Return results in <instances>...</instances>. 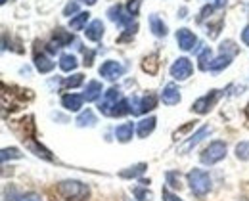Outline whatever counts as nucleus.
<instances>
[{
  "label": "nucleus",
  "instance_id": "nucleus-1",
  "mask_svg": "<svg viewBox=\"0 0 249 201\" xmlns=\"http://www.w3.org/2000/svg\"><path fill=\"white\" fill-rule=\"evenodd\" d=\"M56 190H58V194L62 196L63 200L67 201H85L90 194L89 186L79 182V180H62L56 186Z\"/></svg>",
  "mask_w": 249,
  "mask_h": 201
},
{
  "label": "nucleus",
  "instance_id": "nucleus-2",
  "mask_svg": "<svg viewBox=\"0 0 249 201\" xmlns=\"http://www.w3.org/2000/svg\"><path fill=\"white\" fill-rule=\"evenodd\" d=\"M188 184L196 198H205L211 190V176L201 168H194L188 172Z\"/></svg>",
  "mask_w": 249,
  "mask_h": 201
},
{
  "label": "nucleus",
  "instance_id": "nucleus-3",
  "mask_svg": "<svg viewBox=\"0 0 249 201\" xmlns=\"http://www.w3.org/2000/svg\"><path fill=\"white\" fill-rule=\"evenodd\" d=\"M226 157V144L220 142V140H215L211 142L203 151H201V163L203 165H215L218 161H222Z\"/></svg>",
  "mask_w": 249,
  "mask_h": 201
},
{
  "label": "nucleus",
  "instance_id": "nucleus-4",
  "mask_svg": "<svg viewBox=\"0 0 249 201\" xmlns=\"http://www.w3.org/2000/svg\"><path fill=\"white\" fill-rule=\"evenodd\" d=\"M119 98H121V90H119V86H111L107 92H104L102 100L98 101V109H100V113H104V115H111V111H113V107L117 105Z\"/></svg>",
  "mask_w": 249,
  "mask_h": 201
},
{
  "label": "nucleus",
  "instance_id": "nucleus-5",
  "mask_svg": "<svg viewBox=\"0 0 249 201\" xmlns=\"http://www.w3.org/2000/svg\"><path fill=\"white\" fill-rule=\"evenodd\" d=\"M107 17H109L113 23H117L119 27H130V25H132V19H134V16H130L128 10H124L121 4L111 6V8L107 10Z\"/></svg>",
  "mask_w": 249,
  "mask_h": 201
},
{
  "label": "nucleus",
  "instance_id": "nucleus-6",
  "mask_svg": "<svg viewBox=\"0 0 249 201\" xmlns=\"http://www.w3.org/2000/svg\"><path fill=\"white\" fill-rule=\"evenodd\" d=\"M192 73H194V66H192V62L188 58H178L171 66V77L175 81H186V79L192 77Z\"/></svg>",
  "mask_w": 249,
  "mask_h": 201
},
{
  "label": "nucleus",
  "instance_id": "nucleus-7",
  "mask_svg": "<svg viewBox=\"0 0 249 201\" xmlns=\"http://www.w3.org/2000/svg\"><path fill=\"white\" fill-rule=\"evenodd\" d=\"M218 96H220V90H211L209 94H205V96H201V98H197V100L194 101L192 109L196 113H199V115H205V113H209L213 109V105L217 103Z\"/></svg>",
  "mask_w": 249,
  "mask_h": 201
},
{
  "label": "nucleus",
  "instance_id": "nucleus-8",
  "mask_svg": "<svg viewBox=\"0 0 249 201\" xmlns=\"http://www.w3.org/2000/svg\"><path fill=\"white\" fill-rule=\"evenodd\" d=\"M123 73H124V67L119 62H115V60H107V62H104L102 67H100V75L104 79H107V81H115Z\"/></svg>",
  "mask_w": 249,
  "mask_h": 201
},
{
  "label": "nucleus",
  "instance_id": "nucleus-9",
  "mask_svg": "<svg viewBox=\"0 0 249 201\" xmlns=\"http://www.w3.org/2000/svg\"><path fill=\"white\" fill-rule=\"evenodd\" d=\"M69 42H73V33H67V31H63L62 27H58L56 31H54V40L48 44V52H58L62 46H67Z\"/></svg>",
  "mask_w": 249,
  "mask_h": 201
},
{
  "label": "nucleus",
  "instance_id": "nucleus-10",
  "mask_svg": "<svg viewBox=\"0 0 249 201\" xmlns=\"http://www.w3.org/2000/svg\"><path fill=\"white\" fill-rule=\"evenodd\" d=\"M177 42H178V46H180L184 52H188V50H192V48L197 44V36L192 33L190 29L182 27V29L177 31Z\"/></svg>",
  "mask_w": 249,
  "mask_h": 201
},
{
  "label": "nucleus",
  "instance_id": "nucleus-11",
  "mask_svg": "<svg viewBox=\"0 0 249 201\" xmlns=\"http://www.w3.org/2000/svg\"><path fill=\"white\" fill-rule=\"evenodd\" d=\"M161 100H163L165 105H177L180 101V90H178V86L175 83H169L163 88V92H161Z\"/></svg>",
  "mask_w": 249,
  "mask_h": 201
},
{
  "label": "nucleus",
  "instance_id": "nucleus-12",
  "mask_svg": "<svg viewBox=\"0 0 249 201\" xmlns=\"http://www.w3.org/2000/svg\"><path fill=\"white\" fill-rule=\"evenodd\" d=\"M209 134H211V129H209V127H201V129H197V133L192 134V136L188 138L186 144L180 148V151H182V153H188L192 148H196V146H197L205 136H209Z\"/></svg>",
  "mask_w": 249,
  "mask_h": 201
},
{
  "label": "nucleus",
  "instance_id": "nucleus-13",
  "mask_svg": "<svg viewBox=\"0 0 249 201\" xmlns=\"http://www.w3.org/2000/svg\"><path fill=\"white\" fill-rule=\"evenodd\" d=\"M104 31H106V27H104L102 19H94L92 23H90V25L85 29V34H87V38H89V40L98 42V40L104 36Z\"/></svg>",
  "mask_w": 249,
  "mask_h": 201
},
{
  "label": "nucleus",
  "instance_id": "nucleus-14",
  "mask_svg": "<svg viewBox=\"0 0 249 201\" xmlns=\"http://www.w3.org/2000/svg\"><path fill=\"white\" fill-rule=\"evenodd\" d=\"M83 101H85V96H79V94H65V96H62V105L67 111H79L83 107Z\"/></svg>",
  "mask_w": 249,
  "mask_h": 201
},
{
  "label": "nucleus",
  "instance_id": "nucleus-15",
  "mask_svg": "<svg viewBox=\"0 0 249 201\" xmlns=\"http://www.w3.org/2000/svg\"><path fill=\"white\" fill-rule=\"evenodd\" d=\"M35 67L38 73H50L54 69V62L44 54V52H35Z\"/></svg>",
  "mask_w": 249,
  "mask_h": 201
},
{
  "label": "nucleus",
  "instance_id": "nucleus-16",
  "mask_svg": "<svg viewBox=\"0 0 249 201\" xmlns=\"http://www.w3.org/2000/svg\"><path fill=\"white\" fill-rule=\"evenodd\" d=\"M156 123H157L156 117H146V119H142V121L138 123V127H136L138 136H140V138L150 136V134L154 133V129H156Z\"/></svg>",
  "mask_w": 249,
  "mask_h": 201
},
{
  "label": "nucleus",
  "instance_id": "nucleus-17",
  "mask_svg": "<svg viewBox=\"0 0 249 201\" xmlns=\"http://www.w3.org/2000/svg\"><path fill=\"white\" fill-rule=\"evenodd\" d=\"M102 83L100 81H90V83H87V88H85V100L87 101H94L100 98V94H102Z\"/></svg>",
  "mask_w": 249,
  "mask_h": 201
},
{
  "label": "nucleus",
  "instance_id": "nucleus-18",
  "mask_svg": "<svg viewBox=\"0 0 249 201\" xmlns=\"http://www.w3.org/2000/svg\"><path fill=\"white\" fill-rule=\"evenodd\" d=\"M132 134H134V125L132 123H123V125H119L115 129V138L119 142H123V144L132 140Z\"/></svg>",
  "mask_w": 249,
  "mask_h": 201
},
{
  "label": "nucleus",
  "instance_id": "nucleus-19",
  "mask_svg": "<svg viewBox=\"0 0 249 201\" xmlns=\"http://www.w3.org/2000/svg\"><path fill=\"white\" fill-rule=\"evenodd\" d=\"M89 17H90L89 12H79V14L69 21V29H71V31H83V29H87Z\"/></svg>",
  "mask_w": 249,
  "mask_h": 201
},
{
  "label": "nucleus",
  "instance_id": "nucleus-20",
  "mask_svg": "<svg viewBox=\"0 0 249 201\" xmlns=\"http://www.w3.org/2000/svg\"><path fill=\"white\" fill-rule=\"evenodd\" d=\"M197 67L201 69V71H209V67L213 64V50L207 46V48H203L199 54H197Z\"/></svg>",
  "mask_w": 249,
  "mask_h": 201
},
{
  "label": "nucleus",
  "instance_id": "nucleus-21",
  "mask_svg": "<svg viewBox=\"0 0 249 201\" xmlns=\"http://www.w3.org/2000/svg\"><path fill=\"white\" fill-rule=\"evenodd\" d=\"M150 29H152V33L156 34V36H167V25L163 23V19L161 17H157L156 14L154 16H150Z\"/></svg>",
  "mask_w": 249,
  "mask_h": 201
},
{
  "label": "nucleus",
  "instance_id": "nucleus-22",
  "mask_svg": "<svg viewBox=\"0 0 249 201\" xmlns=\"http://www.w3.org/2000/svg\"><path fill=\"white\" fill-rule=\"evenodd\" d=\"M146 168H148L146 163H136V165H132V167L121 170V172H119V176H121V178H138L140 174H144V170H146Z\"/></svg>",
  "mask_w": 249,
  "mask_h": 201
},
{
  "label": "nucleus",
  "instance_id": "nucleus-23",
  "mask_svg": "<svg viewBox=\"0 0 249 201\" xmlns=\"http://www.w3.org/2000/svg\"><path fill=\"white\" fill-rule=\"evenodd\" d=\"M75 123H77V127H81V129H85V127H94V125H96V115H94L90 109L81 111Z\"/></svg>",
  "mask_w": 249,
  "mask_h": 201
},
{
  "label": "nucleus",
  "instance_id": "nucleus-24",
  "mask_svg": "<svg viewBox=\"0 0 249 201\" xmlns=\"http://www.w3.org/2000/svg\"><path fill=\"white\" fill-rule=\"evenodd\" d=\"M77 66H79V62H77V58L73 54H63L62 58H60V67H62V71H65V73L75 71Z\"/></svg>",
  "mask_w": 249,
  "mask_h": 201
},
{
  "label": "nucleus",
  "instance_id": "nucleus-25",
  "mask_svg": "<svg viewBox=\"0 0 249 201\" xmlns=\"http://www.w3.org/2000/svg\"><path fill=\"white\" fill-rule=\"evenodd\" d=\"M230 62H232V56H228V54H220L217 60H213V64H211V67H209V71L218 73V71H222V69H226V67L230 66Z\"/></svg>",
  "mask_w": 249,
  "mask_h": 201
},
{
  "label": "nucleus",
  "instance_id": "nucleus-26",
  "mask_svg": "<svg viewBox=\"0 0 249 201\" xmlns=\"http://www.w3.org/2000/svg\"><path fill=\"white\" fill-rule=\"evenodd\" d=\"M157 105V98L154 94H146L142 100H140V113H148L152 109H156Z\"/></svg>",
  "mask_w": 249,
  "mask_h": 201
},
{
  "label": "nucleus",
  "instance_id": "nucleus-27",
  "mask_svg": "<svg viewBox=\"0 0 249 201\" xmlns=\"http://www.w3.org/2000/svg\"><path fill=\"white\" fill-rule=\"evenodd\" d=\"M157 67H159V62H157L156 54H152V56L144 58V62H142V69H144L146 73H150V75H156Z\"/></svg>",
  "mask_w": 249,
  "mask_h": 201
},
{
  "label": "nucleus",
  "instance_id": "nucleus-28",
  "mask_svg": "<svg viewBox=\"0 0 249 201\" xmlns=\"http://www.w3.org/2000/svg\"><path fill=\"white\" fill-rule=\"evenodd\" d=\"M165 178H167V184H169L173 190H180V188H182L180 172H178V170H169V172L165 174Z\"/></svg>",
  "mask_w": 249,
  "mask_h": 201
},
{
  "label": "nucleus",
  "instance_id": "nucleus-29",
  "mask_svg": "<svg viewBox=\"0 0 249 201\" xmlns=\"http://www.w3.org/2000/svg\"><path fill=\"white\" fill-rule=\"evenodd\" d=\"M128 105H130L128 100H119L117 105L113 107V111H111V117H123L126 113H130V107Z\"/></svg>",
  "mask_w": 249,
  "mask_h": 201
},
{
  "label": "nucleus",
  "instance_id": "nucleus-30",
  "mask_svg": "<svg viewBox=\"0 0 249 201\" xmlns=\"http://www.w3.org/2000/svg\"><path fill=\"white\" fill-rule=\"evenodd\" d=\"M83 81H85V75L75 73L73 77H67V79L63 81V86H65V88H77V86L83 84Z\"/></svg>",
  "mask_w": 249,
  "mask_h": 201
},
{
  "label": "nucleus",
  "instance_id": "nucleus-31",
  "mask_svg": "<svg viewBox=\"0 0 249 201\" xmlns=\"http://www.w3.org/2000/svg\"><path fill=\"white\" fill-rule=\"evenodd\" d=\"M236 157L240 161H249V142H240L236 146Z\"/></svg>",
  "mask_w": 249,
  "mask_h": 201
},
{
  "label": "nucleus",
  "instance_id": "nucleus-32",
  "mask_svg": "<svg viewBox=\"0 0 249 201\" xmlns=\"http://www.w3.org/2000/svg\"><path fill=\"white\" fill-rule=\"evenodd\" d=\"M132 194L138 201H152V192H148L146 186H136L132 190Z\"/></svg>",
  "mask_w": 249,
  "mask_h": 201
},
{
  "label": "nucleus",
  "instance_id": "nucleus-33",
  "mask_svg": "<svg viewBox=\"0 0 249 201\" xmlns=\"http://www.w3.org/2000/svg\"><path fill=\"white\" fill-rule=\"evenodd\" d=\"M19 157H21V153L18 148H4L2 150V163H6L8 159H19Z\"/></svg>",
  "mask_w": 249,
  "mask_h": 201
},
{
  "label": "nucleus",
  "instance_id": "nucleus-34",
  "mask_svg": "<svg viewBox=\"0 0 249 201\" xmlns=\"http://www.w3.org/2000/svg\"><path fill=\"white\" fill-rule=\"evenodd\" d=\"M220 54H228V56H236L238 54V46L232 42V40H226V42H222L220 44Z\"/></svg>",
  "mask_w": 249,
  "mask_h": 201
},
{
  "label": "nucleus",
  "instance_id": "nucleus-35",
  "mask_svg": "<svg viewBox=\"0 0 249 201\" xmlns=\"http://www.w3.org/2000/svg\"><path fill=\"white\" fill-rule=\"evenodd\" d=\"M222 19H217L215 23H211L209 21V25H207V34H209V38H217L218 33H220V29H222Z\"/></svg>",
  "mask_w": 249,
  "mask_h": 201
},
{
  "label": "nucleus",
  "instance_id": "nucleus-36",
  "mask_svg": "<svg viewBox=\"0 0 249 201\" xmlns=\"http://www.w3.org/2000/svg\"><path fill=\"white\" fill-rule=\"evenodd\" d=\"M215 10H218L215 4H207V6H205L201 12H199V17H197V21H199V23H203L207 17H211V14H213Z\"/></svg>",
  "mask_w": 249,
  "mask_h": 201
},
{
  "label": "nucleus",
  "instance_id": "nucleus-37",
  "mask_svg": "<svg viewBox=\"0 0 249 201\" xmlns=\"http://www.w3.org/2000/svg\"><path fill=\"white\" fill-rule=\"evenodd\" d=\"M4 201H23V198L18 194L16 188H6L4 190Z\"/></svg>",
  "mask_w": 249,
  "mask_h": 201
},
{
  "label": "nucleus",
  "instance_id": "nucleus-38",
  "mask_svg": "<svg viewBox=\"0 0 249 201\" xmlns=\"http://www.w3.org/2000/svg\"><path fill=\"white\" fill-rule=\"evenodd\" d=\"M140 4H142V0H128V2H126V10H128V14L136 17L138 12H140Z\"/></svg>",
  "mask_w": 249,
  "mask_h": 201
},
{
  "label": "nucleus",
  "instance_id": "nucleus-39",
  "mask_svg": "<svg viewBox=\"0 0 249 201\" xmlns=\"http://www.w3.org/2000/svg\"><path fill=\"white\" fill-rule=\"evenodd\" d=\"M77 12H79V4L77 2H69L63 8V16H67V17H71V14H77Z\"/></svg>",
  "mask_w": 249,
  "mask_h": 201
},
{
  "label": "nucleus",
  "instance_id": "nucleus-40",
  "mask_svg": "<svg viewBox=\"0 0 249 201\" xmlns=\"http://www.w3.org/2000/svg\"><path fill=\"white\" fill-rule=\"evenodd\" d=\"M128 103H130V113H132V115H138V113H140V100H138L136 96H132V98L128 100Z\"/></svg>",
  "mask_w": 249,
  "mask_h": 201
},
{
  "label": "nucleus",
  "instance_id": "nucleus-41",
  "mask_svg": "<svg viewBox=\"0 0 249 201\" xmlns=\"http://www.w3.org/2000/svg\"><path fill=\"white\" fill-rule=\"evenodd\" d=\"M161 196H163V201H182L178 196H175L169 188H163V192H161Z\"/></svg>",
  "mask_w": 249,
  "mask_h": 201
},
{
  "label": "nucleus",
  "instance_id": "nucleus-42",
  "mask_svg": "<svg viewBox=\"0 0 249 201\" xmlns=\"http://www.w3.org/2000/svg\"><path fill=\"white\" fill-rule=\"evenodd\" d=\"M92 60H94V52H85V66L90 67L92 66Z\"/></svg>",
  "mask_w": 249,
  "mask_h": 201
},
{
  "label": "nucleus",
  "instance_id": "nucleus-43",
  "mask_svg": "<svg viewBox=\"0 0 249 201\" xmlns=\"http://www.w3.org/2000/svg\"><path fill=\"white\" fill-rule=\"evenodd\" d=\"M242 42H244L246 46H249V25H246V29L242 31Z\"/></svg>",
  "mask_w": 249,
  "mask_h": 201
},
{
  "label": "nucleus",
  "instance_id": "nucleus-44",
  "mask_svg": "<svg viewBox=\"0 0 249 201\" xmlns=\"http://www.w3.org/2000/svg\"><path fill=\"white\" fill-rule=\"evenodd\" d=\"M23 201H40L35 194H27V196H23Z\"/></svg>",
  "mask_w": 249,
  "mask_h": 201
},
{
  "label": "nucleus",
  "instance_id": "nucleus-45",
  "mask_svg": "<svg viewBox=\"0 0 249 201\" xmlns=\"http://www.w3.org/2000/svg\"><path fill=\"white\" fill-rule=\"evenodd\" d=\"M83 4H89V6H94L96 4V0H81Z\"/></svg>",
  "mask_w": 249,
  "mask_h": 201
},
{
  "label": "nucleus",
  "instance_id": "nucleus-46",
  "mask_svg": "<svg viewBox=\"0 0 249 201\" xmlns=\"http://www.w3.org/2000/svg\"><path fill=\"white\" fill-rule=\"evenodd\" d=\"M246 115H248V119H249V103H248V107H246Z\"/></svg>",
  "mask_w": 249,
  "mask_h": 201
},
{
  "label": "nucleus",
  "instance_id": "nucleus-47",
  "mask_svg": "<svg viewBox=\"0 0 249 201\" xmlns=\"http://www.w3.org/2000/svg\"><path fill=\"white\" fill-rule=\"evenodd\" d=\"M0 2H2V4H6V2H8V0H0Z\"/></svg>",
  "mask_w": 249,
  "mask_h": 201
}]
</instances>
